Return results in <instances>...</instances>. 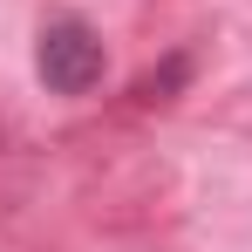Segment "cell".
Wrapping results in <instances>:
<instances>
[{
    "label": "cell",
    "instance_id": "cell-1",
    "mask_svg": "<svg viewBox=\"0 0 252 252\" xmlns=\"http://www.w3.org/2000/svg\"><path fill=\"white\" fill-rule=\"evenodd\" d=\"M34 75H41L55 95H82V89H95V82H102V41H95V28L75 21V14L48 21L41 41H34Z\"/></svg>",
    "mask_w": 252,
    "mask_h": 252
}]
</instances>
